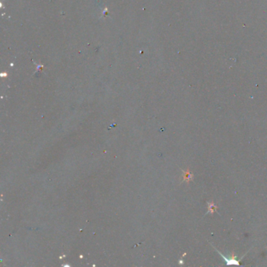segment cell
<instances>
[{
  "mask_svg": "<svg viewBox=\"0 0 267 267\" xmlns=\"http://www.w3.org/2000/svg\"><path fill=\"white\" fill-rule=\"evenodd\" d=\"M215 251H216V252H218V253H219V254L220 256L222 257V258H223L224 260L226 261V265H236V266H240V263H239V261H240V260H237V256H235L234 255H233V256H231L230 258H226V257L224 256L223 255H222V253H221V252H219V251H218V250L216 249V248H215Z\"/></svg>",
  "mask_w": 267,
  "mask_h": 267,
  "instance_id": "6da1fadb",
  "label": "cell"
},
{
  "mask_svg": "<svg viewBox=\"0 0 267 267\" xmlns=\"http://www.w3.org/2000/svg\"><path fill=\"white\" fill-rule=\"evenodd\" d=\"M208 211L207 213L210 212V213L212 214L213 212H215V210L217 209V206H216V205H215V204H214L212 201L210 203L208 202Z\"/></svg>",
  "mask_w": 267,
  "mask_h": 267,
  "instance_id": "7a4b0ae2",
  "label": "cell"
}]
</instances>
